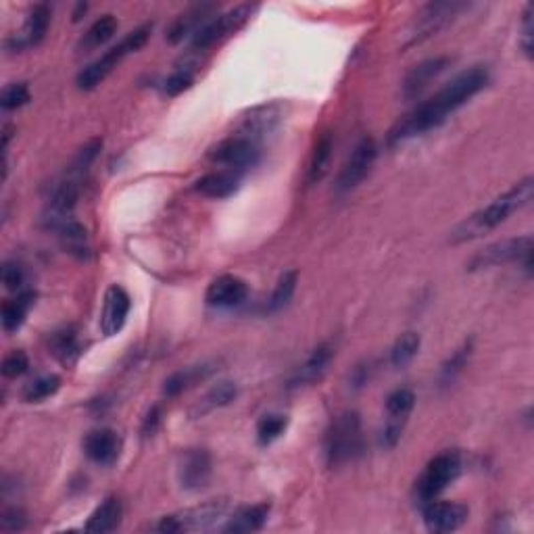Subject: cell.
Wrapping results in <instances>:
<instances>
[{"mask_svg": "<svg viewBox=\"0 0 534 534\" xmlns=\"http://www.w3.org/2000/svg\"><path fill=\"white\" fill-rule=\"evenodd\" d=\"M61 389V378L54 376V374H48V376H40L32 380V382L26 384L23 389V401L28 403H40L45 398L53 397L54 392Z\"/></svg>", "mask_w": 534, "mask_h": 534, "instance_id": "34", "label": "cell"}, {"mask_svg": "<svg viewBox=\"0 0 534 534\" xmlns=\"http://www.w3.org/2000/svg\"><path fill=\"white\" fill-rule=\"evenodd\" d=\"M464 9H468L465 3H431L426 4L420 13L415 15L414 26L409 29V42L407 46L420 45V42L428 40L431 36L439 34L447 23L453 21V17H457Z\"/></svg>", "mask_w": 534, "mask_h": 534, "instance_id": "10", "label": "cell"}, {"mask_svg": "<svg viewBox=\"0 0 534 534\" xmlns=\"http://www.w3.org/2000/svg\"><path fill=\"white\" fill-rule=\"evenodd\" d=\"M51 351L59 361L71 366L73 361L79 357V341H78L76 330L70 326V328H63V330H57V333H53Z\"/></svg>", "mask_w": 534, "mask_h": 534, "instance_id": "31", "label": "cell"}, {"mask_svg": "<svg viewBox=\"0 0 534 534\" xmlns=\"http://www.w3.org/2000/svg\"><path fill=\"white\" fill-rule=\"evenodd\" d=\"M194 84V73L190 70H176L171 76L163 82V92L168 96H177L184 90H188Z\"/></svg>", "mask_w": 534, "mask_h": 534, "instance_id": "38", "label": "cell"}, {"mask_svg": "<svg viewBox=\"0 0 534 534\" xmlns=\"http://www.w3.org/2000/svg\"><path fill=\"white\" fill-rule=\"evenodd\" d=\"M532 249L534 241L532 236H518V238H505V241L493 242L489 247L470 259V269L478 272V269H489L497 266H507V263H522L528 274L532 272Z\"/></svg>", "mask_w": 534, "mask_h": 534, "instance_id": "5", "label": "cell"}, {"mask_svg": "<svg viewBox=\"0 0 534 534\" xmlns=\"http://www.w3.org/2000/svg\"><path fill=\"white\" fill-rule=\"evenodd\" d=\"M48 23H51V7L45 3L36 4V7H32V11H29L21 32L7 42V48L9 51L17 53L40 45L48 32Z\"/></svg>", "mask_w": 534, "mask_h": 534, "instance_id": "15", "label": "cell"}, {"mask_svg": "<svg viewBox=\"0 0 534 534\" xmlns=\"http://www.w3.org/2000/svg\"><path fill=\"white\" fill-rule=\"evenodd\" d=\"M121 513H124V507H121V501L118 497H107V499L90 513V518L84 526L86 532L104 534L115 530L121 522Z\"/></svg>", "mask_w": 534, "mask_h": 534, "instance_id": "23", "label": "cell"}, {"mask_svg": "<svg viewBox=\"0 0 534 534\" xmlns=\"http://www.w3.org/2000/svg\"><path fill=\"white\" fill-rule=\"evenodd\" d=\"M255 9V4H238V7L213 17L211 21H207L205 26L193 36V48L194 51H207V48L218 45L219 40L228 38L230 34L238 32V29L251 20Z\"/></svg>", "mask_w": 534, "mask_h": 534, "instance_id": "9", "label": "cell"}, {"mask_svg": "<svg viewBox=\"0 0 534 534\" xmlns=\"http://www.w3.org/2000/svg\"><path fill=\"white\" fill-rule=\"evenodd\" d=\"M226 512H228V501L213 499L202 503V505L188 507V509H182V512L165 515V518H161V522L157 524V530L163 534L205 530V528L216 524Z\"/></svg>", "mask_w": 534, "mask_h": 534, "instance_id": "7", "label": "cell"}, {"mask_svg": "<svg viewBox=\"0 0 534 534\" xmlns=\"http://www.w3.org/2000/svg\"><path fill=\"white\" fill-rule=\"evenodd\" d=\"M242 182V174L236 169H218L211 171V174L199 177V180L194 182V190L202 196H207V199H228L236 193L238 188H241Z\"/></svg>", "mask_w": 534, "mask_h": 534, "instance_id": "19", "label": "cell"}, {"mask_svg": "<svg viewBox=\"0 0 534 534\" xmlns=\"http://www.w3.org/2000/svg\"><path fill=\"white\" fill-rule=\"evenodd\" d=\"M468 357H470V345L465 342V345L462 349H457V351L449 357V361L443 366V370H440V382H445V384L453 382V378L462 372V367L465 366Z\"/></svg>", "mask_w": 534, "mask_h": 534, "instance_id": "37", "label": "cell"}, {"mask_svg": "<svg viewBox=\"0 0 534 534\" xmlns=\"http://www.w3.org/2000/svg\"><path fill=\"white\" fill-rule=\"evenodd\" d=\"M532 4L528 3L524 7V13H522V36H520V46L524 51L526 59H532V51H534V23H532Z\"/></svg>", "mask_w": 534, "mask_h": 534, "instance_id": "39", "label": "cell"}, {"mask_svg": "<svg viewBox=\"0 0 534 534\" xmlns=\"http://www.w3.org/2000/svg\"><path fill=\"white\" fill-rule=\"evenodd\" d=\"M28 103L29 88L26 84H11L3 90V94H0V107H3L4 111H13V109H20Z\"/></svg>", "mask_w": 534, "mask_h": 534, "instance_id": "36", "label": "cell"}, {"mask_svg": "<svg viewBox=\"0 0 534 534\" xmlns=\"http://www.w3.org/2000/svg\"><path fill=\"white\" fill-rule=\"evenodd\" d=\"M269 518V505L267 503H257V505H249L238 509V512L232 515L228 524L224 526V532H255L261 530L266 526V522Z\"/></svg>", "mask_w": 534, "mask_h": 534, "instance_id": "24", "label": "cell"}, {"mask_svg": "<svg viewBox=\"0 0 534 534\" xmlns=\"http://www.w3.org/2000/svg\"><path fill=\"white\" fill-rule=\"evenodd\" d=\"M28 524L26 513L20 507H9L3 512V518H0V526L3 530H23Z\"/></svg>", "mask_w": 534, "mask_h": 534, "instance_id": "41", "label": "cell"}, {"mask_svg": "<svg viewBox=\"0 0 534 534\" xmlns=\"http://www.w3.org/2000/svg\"><path fill=\"white\" fill-rule=\"evenodd\" d=\"M236 397H238V386L234 382H230V380H224V382H218L213 389L207 390V395L202 397L199 403H196L193 414L205 415L213 409L226 407V405H230Z\"/></svg>", "mask_w": 534, "mask_h": 534, "instance_id": "27", "label": "cell"}, {"mask_svg": "<svg viewBox=\"0 0 534 534\" xmlns=\"http://www.w3.org/2000/svg\"><path fill=\"white\" fill-rule=\"evenodd\" d=\"M3 284L7 291H21L23 286V272L17 263H4L3 267Z\"/></svg>", "mask_w": 534, "mask_h": 534, "instance_id": "42", "label": "cell"}, {"mask_svg": "<svg viewBox=\"0 0 534 534\" xmlns=\"http://www.w3.org/2000/svg\"><path fill=\"white\" fill-rule=\"evenodd\" d=\"M487 84L489 71L484 67L476 65L462 71L449 84H445L437 94L420 103L414 111H409L401 121H397V126L389 134V143H403V140L422 136V134L445 124L451 113H456L470 98H474L478 92L487 88Z\"/></svg>", "mask_w": 534, "mask_h": 534, "instance_id": "1", "label": "cell"}, {"mask_svg": "<svg viewBox=\"0 0 534 534\" xmlns=\"http://www.w3.org/2000/svg\"><path fill=\"white\" fill-rule=\"evenodd\" d=\"M36 294L34 292H21L20 297L13 300H4L3 303V328L4 333H17L21 328V324L26 322V316L29 307L34 305Z\"/></svg>", "mask_w": 534, "mask_h": 534, "instance_id": "28", "label": "cell"}, {"mask_svg": "<svg viewBox=\"0 0 534 534\" xmlns=\"http://www.w3.org/2000/svg\"><path fill=\"white\" fill-rule=\"evenodd\" d=\"M159 423H161V407L155 405V407L149 409V414H146L143 422V437H152L157 432Z\"/></svg>", "mask_w": 534, "mask_h": 534, "instance_id": "43", "label": "cell"}, {"mask_svg": "<svg viewBox=\"0 0 534 534\" xmlns=\"http://www.w3.org/2000/svg\"><path fill=\"white\" fill-rule=\"evenodd\" d=\"M534 196V177L526 176L524 180L515 182L507 193L497 196L493 202H489L487 207H482L481 211L472 213L464 224L457 226V230L453 232V242H468L474 238H481L487 232L499 228L503 222H507L509 216L515 211L530 205Z\"/></svg>", "mask_w": 534, "mask_h": 534, "instance_id": "2", "label": "cell"}, {"mask_svg": "<svg viewBox=\"0 0 534 534\" xmlns=\"http://www.w3.org/2000/svg\"><path fill=\"white\" fill-rule=\"evenodd\" d=\"M334 357L333 347L328 342L324 345H317L313 351L309 353L303 364L297 367V372L292 374L291 378V389H300V386H309L324 376V372L328 370L330 361Z\"/></svg>", "mask_w": 534, "mask_h": 534, "instance_id": "20", "label": "cell"}, {"mask_svg": "<svg viewBox=\"0 0 534 534\" xmlns=\"http://www.w3.org/2000/svg\"><path fill=\"white\" fill-rule=\"evenodd\" d=\"M115 32H118V20H115V15H103L101 20L92 23L88 32H86L82 36V40L78 42V51L79 53L94 51V48L103 46L107 40H111Z\"/></svg>", "mask_w": 534, "mask_h": 534, "instance_id": "26", "label": "cell"}, {"mask_svg": "<svg viewBox=\"0 0 534 534\" xmlns=\"http://www.w3.org/2000/svg\"><path fill=\"white\" fill-rule=\"evenodd\" d=\"M447 65H449V59L447 57H434V59L422 61L420 65H415L414 70L405 76L401 96L405 101H414V98L420 96L422 92L431 86L432 79H437L440 73L447 70Z\"/></svg>", "mask_w": 534, "mask_h": 534, "instance_id": "18", "label": "cell"}, {"mask_svg": "<svg viewBox=\"0 0 534 534\" xmlns=\"http://www.w3.org/2000/svg\"><path fill=\"white\" fill-rule=\"evenodd\" d=\"M59 241L61 247L65 249V253H70L78 259H88L90 247H88V232L76 219H67L59 226Z\"/></svg>", "mask_w": 534, "mask_h": 534, "instance_id": "25", "label": "cell"}, {"mask_svg": "<svg viewBox=\"0 0 534 534\" xmlns=\"http://www.w3.org/2000/svg\"><path fill=\"white\" fill-rule=\"evenodd\" d=\"M414 405H415V395L409 389L392 390L389 398H386V414H389L386 423H395V426L405 428L409 414L414 411Z\"/></svg>", "mask_w": 534, "mask_h": 534, "instance_id": "30", "label": "cell"}, {"mask_svg": "<svg viewBox=\"0 0 534 534\" xmlns=\"http://www.w3.org/2000/svg\"><path fill=\"white\" fill-rule=\"evenodd\" d=\"M249 297V284L238 275H219L209 284L205 292L207 305L219 307V309H230L244 303V299Z\"/></svg>", "mask_w": 534, "mask_h": 534, "instance_id": "16", "label": "cell"}, {"mask_svg": "<svg viewBox=\"0 0 534 534\" xmlns=\"http://www.w3.org/2000/svg\"><path fill=\"white\" fill-rule=\"evenodd\" d=\"M333 149H334L333 134L324 132L316 143V149H313L309 171H307V182L317 184L324 176H326L328 165H330V157H333Z\"/></svg>", "mask_w": 534, "mask_h": 534, "instance_id": "29", "label": "cell"}, {"mask_svg": "<svg viewBox=\"0 0 534 534\" xmlns=\"http://www.w3.org/2000/svg\"><path fill=\"white\" fill-rule=\"evenodd\" d=\"M288 426V417L282 414H267L263 415L259 423H257V440L259 445H272L274 440H278L284 434Z\"/></svg>", "mask_w": 534, "mask_h": 534, "instance_id": "35", "label": "cell"}, {"mask_svg": "<svg viewBox=\"0 0 534 534\" xmlns=\"http://www.w3.org/2000/svg\"><path fill=\"white\" fill-rule=\"evenodd\" d=\"M211 456L207 449H186L177 462V481L182 489L199 490L211 478Z\"/></svg>", "mask_w": 534, "mask_h": 534, "instance_id": "13", "label": "cell"}, {"mask_svg": "<svg viewBox=\"0 0 534 534\" xmlns=\"http://www.w3.org/2000/svg\"><path fill=\"white\" fill-rule=\"evenodd\" d=\"M294 291H297V272L291 269V272H284L280 275L278 284H275L272 297L267 300V311L275 313L284 309V307L291 303Z\"/></svg>", "mask_w": 534, "mask_h": 534, "instance_id": "33", "label": "cell"}, {"mask_svg": "<svg viewBox=\"0 0 534 534\" xmlns=\"http://www.w3.org/2000/svg\"><path fill=\"white\" fill-rule=\"evenodd\" d=\"M86 9H88V7H86V4L79 3V4H78V9H76V13H73V21H79V20H82V17H79V15L86 13Z\"/></svg>", "mask_w": 534, "mask_h": 534, "instance_id": "44", "label": "cell"}, {"mask_svg": "<svg viewBox=\"0 0 534 534\" xmlns=\"http://www.w3.org/2000/svg\"><path fill=\"white\" fill-rule=\"evenodd\" d=\"M151 32H152L151 23H144V26H140V28L134 29V32L127 34L126 38L119 42V45L109 48V51L104 53L103 57L92 61L88 67H84V70L78 73V79H76L78 88L79 90L96 88V86L101 84L103 79L107 78L109 73H111L115 67H118L121 61L127 57V54L140 51V48H143L146 42H149Z\"/></svg>", "mask_w": 534, "mask_h": 534, "instance_id": "3", "label": "cell"}, {"mask_svg": "<svg viewBox=\"0 0 534 534\" xmlns=\"http://www.w3.org/2000/svg\"><path fill=\"white\" fill-rule=\"evenodd\" d=\"M132 300L130 294L126 292V288L118 284L109 286L107 294H104V305L101 313V330L104 336H115L121 333V328L126 326V319L130 316Z\"/></svg>", "mask_w": 534, "mask_h": 534, "instance_id": "14", "label": "cell"}, {"mask_svg": "<svg viewBox=\"0 0 534 534\" xmlns=\"http://www.w3.org/2000/svg\"><path fill=\"white\" fill-rule=\"evenodd\" d=\"M364 451V434H361L359 414L347 411L336 417L326 434L328 465H342L353 462Z\"/></svg>", "mask_w": 534, "mask_h": 534, "instance_id": "4", "label": "cell"}, {"mask_svg": "<svg viewBox=\"0 0 534 534\" xmlns=\"http://www.w3.org/2000/svg\"><path fill=\"white\" fill-rule=\"evenodd\" d=\"M376 155H378V149H376V143H374V138L372 136L361 138L351 155H349L347 163L342 165L339 177H336V184H334L336 193L347 194L357 188L359 184L366 180V176L370 174L372 165L376 161Z\"/></svg>", "mask_w": 534, "mask_h": 534, "instance_id": "11", "label": "cell"}, {"mask_svg": "<svg viewBox=\"0 0 534 534\" xmlns=\"http://www.w3.org/2000/svg\"><path fill=\"white\" fill-rule=\"evenodd\" d=\"M459 474H462V457H459V453H439L437 457H432L431 462H428L420 481L415 482V497L420 499L422 505L437 499L451 482L457 481Z\"/></svg>", "mask_w": 534, "mask_h": 534, "instance_id": "6", "label": "cell"}, {"mask_svg": "<svg viewBox=\"0 0 534 534\" xmlns=\"http://www.w3.org/2000/svg\"><path fill=\"white\" fill-rule=\"evenodd\" d=\"M216 370H218V361H205V364L184 367V370L174 372L168 380H165L163 392L168 397H177L180 392L193 389L194 384L207 380Z\"/></svg>", "mask_w": 534, "mask_h": 534, "instance_id": "22", "label": "cell"}, {"mask_svg": "<svg viewBox=\"0 0 534 534\" xmlns=\"http://www.w3.org/2000/svg\"><path fill=\"white\" fill-rule=\"evenodd\" d=\"M29 370V359L23 351H13L3 359V376L4 378H20Z\"/></svg>", "mask_w": 534, "mask_h": 534, "instance_id": "40", "label": "cell"}, {"mask_svg": "<svg viewBox=\"0 0 534 534\" xmlns=\"http://www.w3.org/2000/svg\"><path fill=\"white\" fill-rule=\"evenodd\" d=\"M213 9H216L213 4H196V7H190L188 11H184V13L177 15L174 23L169 26L168 40L171 45H180L184 38L194 36L202 26H205L207 17Z\"/></svg>", "mask_w": 534, "mask_h": 534, "instance_id": "21", "label": "cell"}, {"mask_svg": "<svg viewBox=\"0 0 534 534\" xmlns=\"http://www.w3.org/2000/svg\"><path fill=\"white\" fill-rule=\"evenodd\" d=\"M420 345L422 339L417 333H405L403 336H398L390 349V364L395 367H405L420 351Z\"/></svg>", "mask_w": 534, "mask_h": 534, "instance_id": "32", "label": "cell"}, {"mask_svg": "<svg viewBox=\"0 0 534 534\" xmlns=\"http://www.w3.org/2000/svg\"><path fill=\"white\" fill-rule=\"evenodd\" d=\"M84 453L98 465H113L119 459L121 439L111 428H98L86 434Z\"/></svg>", "mask_w": 534, "mask_h": 534, "instance_id": "17", "label": "cell"}, {"mask_svg": "<svg viewBox=\"0 0 534 534\" xmlns=\"http://www.w3.org/2000/svg\"><path fill=\"white\" fill-rule=\"evenodd\" d=\"M423 524L431 532H453L465 524L470 509L457 501H428L422 505Z\"/></svg>", "mask_w": 534, "mask_h": 534, "instance_id": "12", "label": "cell"}, {"mask_svg": "<svg viewBox=\"0 0 534 534\" xmlns=\"http://www.w3.org/2000/svg\"><path fill=\"white\" fill-rule=\"evenodd\" d=\"M261 157L259 140H255L249 134H236L222 140V143L209 149L207 159L211 163L224 165L226 169H236L244 174V171L255 168L257 161Z\"/></svg>", "mask_w": 534, "mask_h": 534, "instance_id": "8", "label": "cell"}]
</instances>
